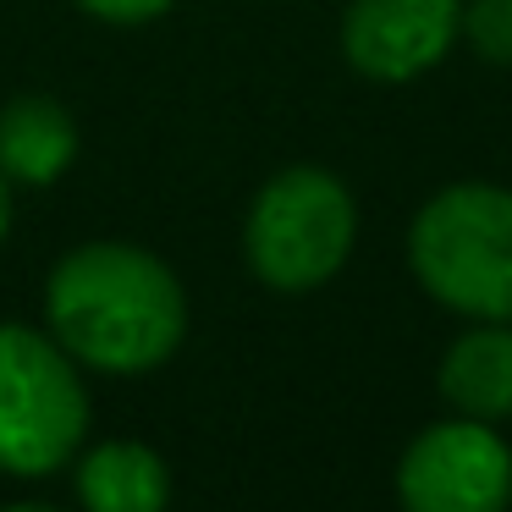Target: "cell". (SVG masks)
<instances>
[{"label": "cell", "mask_w": 512, "mask_h": 512, "mask_svg": "<svg viewBox=\"0 0 512 512\" xmlns=\"http://www.w3.org/2000/svg\"><path fill=\"white\" fill-rule=\"evenodd\" d=\"M50 325L72 358L133 375L177 353L188 303L155 254L133 243H89L72 248L50 276Z\"/></svg>", "instance_id": "cell-1"}, {"label": "cell", "mask_w": 512, "mask_h": 512, "mask_svg": "<svg viewBox=\"0 0 512 512\" xmlns=\"http://www.w3.org/2000/svg\"><path fill=\"white\" fill-rule=\"evenodd\" d=\"M413 270L435 303L474 320H512V193L463 182L413 221Z\"/></svg>", "instance_id": "cell-2"}, {"label": "cell", "mask_w": 512, "mask_h": 512, "mask_svg": "<svg viewBox=\"0 0 512 512\" xmlns=\"http://www.w3.org/2000/svg\"><path fill=\"white\" fill-rule=\"evenodd\" d=\"M89 397L67 347L0 325V474H50L83 441Z\"/></svg>", "instance_id": "cell-3"}, {"label": "cell", "mask_w": 512, "mask_h": 512, "mask_svg": "<svg viewBox=\"0 0 512 512\" xmlns=\"http://www.w3.org/2000/svg\"><path fill=\"white\" fill-rule=\"evenodd\" d=\"M353 199L314 166L281 171L248 210V265L276 292H309L342 270L353 248Z\"/></svg>", "instance_id": "cell-4"}, {"label": "cell", "mask_w": 512, "mask_h": 512, "mask_svg": "<svg viewBox=\"0 0 512 512\" xmlns=\"http://www.w3.org/2000/svg\"><path fill=\"white\" fill-rule=\"evenodd\" d=\"M402 501L419 512H496L512 496V452L485 419L430 424L402 457Z\"/></svg>", "instance_id": "cell-5"}, {"label": "cell", "mask_w": 512, "mask_h": 512, "mask_svg": "<svg viewBox=\"0 0 512 512\" xmlns=\"http://www.w3.org/2000/svg\"><path fill=\"white\" fill-rule=\"evenodd\" d=\"M463 28V0H353L342 50L364 78L408 83L452 50Z\"/></svg>", "instance_id": "cell-6"}, {"label": "cell", "mask_w": 512, "mask_h": 512, "mask_svg": "<svg viewBox=\"0 0 512 512\" xmlns=\"http://www.w3.org/2000/svg\"><path fill=\"white\" fill-rule=\"evenodd\" d=\"M441 391L468 419H507L512 413V331L501 320H485L452 342L441 358Z\"/></svg>", "instance_id": "cell-7"}, {"label": "cell", "mask_w": 512, "mask_h": 512, "mask_svg": "<svg viewBox=\"0 0 512 512\" xmlns=\"http://www.w3.org/2000/svg\"><path fill=\"white\" fill-rule=\"evenodd\" d=\"M78 155V127L45 94H23L0 111V171L12 182H56Z\"/></svg>", "instance_id": "cell-8"}, {"label": "cell", "mask_w": 512, "mask_h": 512, "mask_svg": "<svg viewBox=\"0 0 512 512\" xmlns=\"http://www.w3.org/2000/svg\"><path fill=\"white\" fill-rule=\"evenodd\" d=\"M78 496L100 512H155L166 507L171 479L149 446L138 441H105L78 463Z\"/></svg>", "instance_id": "cell-9"}, {"label": "cell", "mask_w": 512, "mask_h": 512, "mask_svg": "<svg viewBox=\"0 0 512 512\" xmlns=\"http://www.w3.org/2000/svg\"><path fill=\"white\" fill-rule=\"evenodd\" d=\"M457 34H468V45L485 61L512 67V0H474V6H463V28Z\"/></svg>", "instance_id": "cell-10"}, {"label": "cell", "mask_w": 512, "mask_h": 512, "mask_svg": "<svg viewBox=\"0 0 512 512\" xmlns=\"http://www.w3.org/2000/svg\"><path fill=\"white\" fill-rule=\"evenodd\" d=\"M83 12L105 17V23H149L171 6V0H78Z\"/></svg>", "instance_id": "cell-11"}, {"label": "cell", "mask_w": 512, "mask_h": 512, "mask_svg": "<svg viewBox=\"0 0 512 512\" xmlns=\"http://www.w3.org/2000/svg\"><path fill=\"white\" fill-rule=\"evenodd\" d=\"M6 226H12V199H6V171H0V237H6Z\"/></svg>", "instance_id": "cell-12"}]
</instances>
